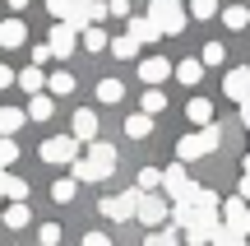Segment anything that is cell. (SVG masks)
<instances>
[{
  "label": "cell",
  "instance_id": "cell-1",
  "mask_svg": "<svg viewBox=\"0 0 250 246\" xmlns=\"http://www.w3.org/2000/svg\"><path fill=\"white\" fill-rule=\"evenodd\" d=\"M148 19H153V28H158L162 37L186 33V23H190V14L181 9V0H148Z\"/></svg>",
  "mask_w": 250,
  "mask_h": 246
},
{
  "label": "cell",
  "instance_id": "cell-2",
  "mask_svg": "<svg viewBox=\"0 0 250 246\" xmlns=\"http://www.w3.org/2000/svg\"><path fill=\"white\" fill-rule=\"evenodd\" d=\"M218 144H223V130H218V126H204V130H195V135H181L176 154H181V163H190V158H204V154H213Z\"/></svg>",
  "mask_w": 250,
  "mask_h": 246
},
{
  "label": "cell",
  "instance_id": "cell-3",
  "mask_svg": "<svg viewBox=\"0 0 250 246\" xmlns=\"http://www.w3.org/2000/svg\"><path fill=\"white\" fill-rule=\"evenodd\" d=\"M83 167H88L93 181L111 177V172H116V149H111L107 139H93V144H88V158H83Z\"/></svg>",
  "mask_w": 250,
  "mask_h": 246
},
{
  "label": "cell",
  "instance_id": "cell-4",
  "mask_svg": "<svg viewBox=\"0 0 250 246\" xmlns=\"http://www.w3.org/2000/svg\"><path fill=\"white\" fill-rule=\"evenodd\" d=\"M167 214H171V204L162 200L158 191H148V195L139 191V204H134V219H139L144 228H162V223H167Z\"/></svg>",
  "mask_w": 250,
  "mask_h": 246
},
{
  "label": "cell",
  "instance_id": "cell-5",
  "mask_svg": "<svg viewBox=\"0 0 250 246\" xmlns=\"http://www.w3.org/2000/svg\"><path fill=\"white\" fill-rule=\"evenodd\" d=\"M102 19H107V5H102V0H74L70 14H65V23H70L74 33H83V28L102 23Z\"/></svg>",
  "mask_w": 250,
  "mask_h": 246
},
{
  "label": "cell",
  "instance_id": "cell-6",
  "mask_svg": "<svg viewBox=\"0 0 250 246\" xmlns=\"http://www.w3.org/2000/svg\"><path fill=\"white\" fill-rule=\"evenodd\" d=\"M134 204H139V191H125V195H107V200L98 204L102 209V219H111V223H125V219H134Z\"/></svg>",
  "mask_w": 250,
  "mask_h": 246
},
{
  "label": "cell",
  "instance_id": "cell-7",
  "mask_svg": "<svg viewBox=\"0 0 250 246\" xmlns=\"http://www.w3.org/2000/svg\"><path fill=\"white\" fill-rule=\"evenodd\" d=\"M162 191H167L171 204H176V200H190V195H195V181L186 177V167H181V163H171L167 172H162Z\"/></svg>",
  "mask_w": 250,
  "mask_h": 246
},
{
  "label": "cell",
  "instance_id": "cell-8",
  "mask_svg": "<svg viewBox=\"0 0 250 246\" xmlns=\"http://www.w3.org/2000/svg\"><path fill=\"white\" fill-rule=\"evenodd\" d=\"M42 158L46 163H74V158H79V139L74 135H51L42 144Z\"/></svg>",
  "mask_w": 250,
  "mask_h": 246
},
{
  "label": "cell",
  "instance_id": "cell-9",
  "mask_svg": "<svg viewBox=\"0 0 250 246\" xmlns=\"http://www.w3.org/2000/svg\"><path fill=\"white\" fill-rule=\"evenodd\" d=\"M74 46H79V37H74V28L70 23H51V42H46V51L51 56H74Z\"/></svg>",
  "mask_w": 250,
  "mask_h": 246
},
{
  "label": "cell",
  "instance_id": "cell-10",
  "mask_svg": "<svg viewBox=\"0 0 250 246\" xmlns=\"http://www.w3.org/2000/svg\"><path fill=\"white\" fill-rule=\"evenodd\" d=\"M223 93H227L232 102H246V98H250V65H236V70H227Z\"/></svg>",
  "mask_w": 250,
  "mask_h": 246
},
{
  "label": "cell",
  "instance_id": "cell-11",
  "mask_svg": "<svg viewBox=\"0 0 250 246\" xmlns=\"http://www.w3.org/2000/svg\"><path fill=\"white\" fill-rule=\"evenodd\" d=\"M74 139H79V144H93V139H98V112L93 107L74 112Z\"/></svg>",
  "mask_w": 250,
  "mask_h": 246
},
{
  "label": "cell",
  "instance_id": "cell-12",
  "mask_svg": "<svg viewBox=\"0 0 250 246\" xmlns=\"http://www.w3.org/2000/svg\"><path fill=\"white\" fill-rule=\"evenodd\" d=\"M167 74H171V61H162V56H148V61H139V79L148 84V89H158Z\"/></svg>",
  "mask_w": 250,
  "mask_h": 246
},
{
  "label": "cell",
  "instance_id": "cell-13",
  "mask_svg": "<svg viewBox=\"0 0 250 246\" xmlns=\"http://www.w3.org/2000/svg\"><path fill=\"white\" fill-rule=\"evenodd\" d=\"M23 42H28V23L23 19H5V23H0V46L14 51V46H23Z\"/></svg>",
  "mask_w": 250,
  "mask_h": 246
},
{
  "label": "cell",
  "instance_id": "cell-14",
  "mask_svg": "<svg viewBox=\"0 0 250 246\" xmlns=\"http://www.w3.org/2000/svg\"><path fill=\"white\" fill-rule=\"evenodd\" d=\"M186 116L195 121L199 130H204V126H213V102H208V98H190V107H186Z\"/></svg>",
  "mask_w": 250,
  "mask_h": 246
},
{
  "label": "cell",
  "instance_id": "cell-15",
  "mask_svg": "<svg viewBox=\"0 0 250 246\" xmlns=\"http://www.w3.org/2000/svg\"><path fill=\"white\" fill-rule=\"evenodd\" d=\"M130 37H134V42L144 46V42H158L162 33L153 28V19H148V14H144V19H134V14H130Z\"/></svg>",
  "mask_w": 250,
  "mask_h": 246
},
{
  "label": "cell",
  "instance_id": "cell-16",
  "mask_svg": "<svg viewBox=\"0 0 250 246\" xmlns=\"http://www.w3.org/2000/svg\"><path fill=\"white\" fill-rule=\"evenodd\" d=\"M14 84H19V89H23V93H33V98H37V93L46 89V74L37 70V65H28L23 74H14Z\"/></svg>",
  "mask_w": 250,
  "mask_h": 246
},
{
  "label": "cell",
  "instance_id": "cell-17",
  "mask_svg": "<svg viewBox=\"0 0 250 246\" xmlns=\"http://www.w3.org/2000/svg\"><path fill=\"white\" fill-rule=\"evenodd\" d=\"M125 135H130V139H148L153 135V116H144V112L125 116Z\"/></svg>",
  "mask_w": 250,
  "mask_h": 246
},
{
  "label": "cell",
  "instance_id": "cell-18",
  "mask_svg": "<svg viewBox=\"0 0 250 246\" xmlns=\"http://www.w3.org/2000/svg\"><path fill=\"white\" fill-rule=\"evenodd\" d=\"M0 223H5V228H28V223H33V209H28V204H9V209L0 214Z\"/></svg>",
  "mask_w": 250,
  "mask_h": 246
},
{
  "label": "cell",
  "instance_id": "cell-19",
  "mask_svg": "<svg viewBox=\"0 0 250 246\" xmlns=\"http://www.w3.org/2000/svg\"><path fill=\"white\" fill-rule=\"evenodd\" d=\"M176 79L186 84V89H195V84L204 79V65H199V56H195V61H181V65H176Z\"/></svg>",
  "mask_w": 250,
  "mask_h": 246
},
{
  "label": "cell",
  "instance_id": "cell-20",
  "mask_svg": "<svg viewBox=\"0 0 250 246\" xmlns=\"http://www.w3.org/2000/svg\"><path fill=\"white\" fill-rule=\"evenodd\" d=\"M14 130H23V112L19 107H0V135H14Z\"/></svg>",
  "mask_w": 250,
  "mask_h": 246
},
{
  "label": "cell",
  "instance_id": "cell-21",
  "mask_svg": "<svg viewBox=\"0 0 250 246\" xmlns=\"http://www.w3.org/2000/svg\"><path fill=\"white\" fill-rule=\"evenodd\" d=\"M5 200L28 204V181H23V177H9V172H5Z\"/></svg>",
  "mask_w": 250,
  "mask_h": 246
},
{
  "label": "cell",
  "instance_id": "cell-22",
  "mask_svg": "<svg viewBox=\"0 0 250 246\" xmlns=\"http://www.w3.org/2000/svg\"><path fill=\"white\" fill-rule=\"evenodd\" d=\"M223 23L232 28V33H241V28H250V14H246V5H227V9H223Z\"/></svg>",
  "mask_w": 250,
  "mask_h": 246
},
{
  "label": "cell",
  "instance_id": "cell-23",
  "mask_svg": "<svg viewBox=\"0 0 250 246\" xmlns=\"http://www.w3.org/2000/svg\"><path fill=\"white\" fill-rule=\"evenodd\" d=\"M51 112H56V102L46 98V93H37V98L28 102V116H33V121H51Z\"/></svg>",
  "mask_w": 250,
  "mask_h": 246
},
{
  "label": "cell",
  "instance_id": "cell-24",
  "mask_svg": "<svg viewBox=\"0 0 250 246\" xmlns=\"http://www.w3.org/2000/svg\"><path fill=\"white\" fill-rule=\"evenodd\" d=\"M74 191H79V181H74V177H61V181L51 186V200H56V204H70Z\"/></svg>",
  "mask_w": 250,
  "mask_h": 246
},
{
  "label": "cell",
  "instance_id": "cell-25",
  "mask_svg": "<svg viewBox=\"0 0 250 246\" xmlns=\"http://www.w3.org/2000/svg\"><path fill=\"white\" fill-rule=\"evenodd\" d=\"M46 89H51L56 98H65V93H74V74L70 70H56L51 79H46Z\"/></svg>",
  "mask_w": 250,
  "mask_h": 246
},
{
  "label": "cell",
  "instance_id": "cell-26",
  "mask_svg": "<svg viewBox=\"0 0 250 246\" xmlns=\"http://www.w3.org/2000/svg\"><path fill=\"white\" fill-rule=\"evenodd\" d=\"M107 46H111V56H116V61H134V51H139V42H134L130 33L116 37V42H107Z\"/></svg>",
  "mask_w": 250,
  "mask_h": 246
},
{
  "label": "cell",
  "instance_id": "cell-27",
  "mask_svg": "<svg viewBox=\"0 0 250 246\" xmlns=\"http://www.w3.org/2000/svg\"><path fill=\"white\" fill-rule=\"evenodd\" d=\"M125 98V84L121 79H102L98 84V102H121Z\"/></svg>",
  "mask_w": 250,
  "mask_h": 246
},
{
  "label": "cell",
  "instance_id": "cell-28",
  "mask_svg": "<svg viewBox=\"0 0 250 246\" xmlns=\"http://www.w3.org/2000/svg\"><path fill=\"white\" fill-rule=\"evenodd\" d=\"M144 246H181V232H176V228H153Z\"/></svg>",
  "mask_w": 250,
  "mask_h": 246
},
{
  "label": "cell",
  "instance_id": "cell-29",
  "mask_svg": "<svg viewBox=\"0 0 250 246\" xmlns=\"http://www.w3.org/2000/svg\"><path fill=\"white\" fill-rule=\"evenodd\" d=\"M227 61V46L223 42H204V51H199V65H223Z\"/></svg>",
  "mask_w": 250,
  "mask_h": 246
},
{
  "label": "cell",
  "instance_id": "cell-30",
  "mask_svg": "<svg viewBox=\"0 0 250 246\" xmlns=\"http://www.w3.org/2000/svg\"><path fill=\"white\" fill-rule=\"evenodd\" d=\"M162 107H167V93H162V89H148V93H144V116H158Z\"/></svg>",
  "mask_w": 250,
  "mask_h": 246
},
{
  "label": "cell",
  "instance_id": "cell-31",
  "mask_svg": "<svg viewBox=\"0 0 250 246\" xmlns=\"http://www.w3.org/2000/svg\"><path fill=\"white\" fill-rule=\"evenodd\" d=\"M158 186H162V167H144L134 191H144V195H148V191H158Z\"/></svg>",
  "mask_w": 250,
  "mask_h": 246
},
{
  "label": "cell",
  "instance_id": "cell-32",
  "mask_svg": "<svg viewBox=\"0 0 250 246\" xmlns=\"http://www.w3.org/2000/svg\"><path fill=\"white\" fill-rule=\"evenodd\" d=\"M83 46H88V51H102V46H107V33H102V23L83 28Z\"/></svg>",
  "mask_w": 250,
  "mask_h": 246
},
{
  "label": "cell",
  "instance_id": "cell-33",
  "mask_svg": "<svg viewBox=\"0 0 250 246\" xmlns=\"http://www.w3.org/2000/svg\"><path fill=\"white\" fill-rule=\"evenodd\" d=\"M208 246H246V237H241V232H232V228H218Z\"/></svg>",
  "mask_w": 250,
  "mask_h": 246
},
{
  "label": "cell",
  "instance_id": "cell-34",
  "mask_svg": "<svg viewBox=\"0 0 250 246\" xmlns=\"http://www.w3.org/2000/svg\"><path fill=\"white\" fill-rule=\"evenodd\" d=\"M14 158H19V144H14V139H5V135H0V172H5V167L14 163Z\"/></svg>",
  "mask_w": 250,
  "mask_h": 246
},
{
  "label": "cell",
  "instance_id": "cell-35",
  "mask_svg": "<svg viewBox=\"0 0 250 246\" xmlns=\"http://www.w3.org/2000/svg\"><path fill=\"white\" fill-rule=\"evenodd\" d=\"M190 14H195V19H213L218 14V0H190Z\"/></svg>",
  "mask_w": 250,
  "mask_h": 246
},
{
  "label": "cell",
  "instance_id": "cell-36",
  "mask_svg": "<svg viewBox=\"0 0 250 246\" xmlns=\"http://www.w3.org/2000/svg\"><path fill=\"white\" fill-rule=\"evenodd\" d=\"M61 242V223H42V232H37V246H56Z\"/></svg>",
  "mask_w": 250,
  "mask_h": 246
},
{
  "label": "cell",
  "instance_id": "cell-37",
  "mask_svg": "<svg viewBox=\"0 0 250 246\" xmlns=\"http://www.w3.org/2000/svg\"><path fill=\"white\" fill-rule=\"evenodd\" d=\"M70 5H74V0H46V14H51L56 23H65V14H70Z\"/></svg>",
  "mask_w": 250,
  "mask_h": 246
},
{
  "label": "cell",
  "instance_id": "cell-38",
  "mask_svg": "<svg viewBox=\"0 0 250 246\" xmlns=\"http://www.w3.org/2000/svg\"><path fill=\"white\" fill-rule=\"evenodd\" d=\"M107 14H116V19H130V0H107Z\"/></svg>",
  "mask_w": 250,
  "mask_h": 246
},
{
  "label": "cell",
  "instance_id": "cell-39",
  "mask_svg": "<svg viewBox=\"0 0 250 246\" xmlns=\"http://www.w3.org/2000/svg\"><path fill=\"white\" fill-rule=\"evenodd\" d=\"M83 246H111V237H107V232H88V237H83Z\"/></svg>",
  "mask_w": 250,
  "mask_h": 246
},
{
  "label": "cell",
  "instance_id": "cell-40",
  "mask_svg": "<svg viewBox=\"0 0 250 246\" xmlns=\"http://www.w3.org/2000/svg\"><path fill=\"white\" fill-rule=\"evenodd\" d=\"M9 84H14V70H9V65H0V89H9Z\"/></svg>",
  "mask_w": 250,
  "mask_h": 246
},
{
  "label": "cell",
  "instance_id": "cell-41",
  "mask_svg": "<svg viewBox=\"0 0 250 246\" xmlns=\"http://www.w3.org/2000/svg\"><path fill=\"white\" fill-rule=\"evenodd\" d=\"M241 126H246V130H250V98H246V102H241Z\"/></svg>",
  "mask_w": 250,
  "mask_h": 246
},
{
  "label": "cell",
  "instance_id": "cell-42",
  "mask_svg": "<svg viewBox=\"0 0 250 246\" xmlns=\"http://www.w3.org/2000/svg\"><path fill=\"white\" fill-rule=\"evenodd\" d=\"M241 200L250 204V177H241Z\"/></svg>",
  "mask_w": 250,
  "mask_h": 246
},
{
  "label": "cell",
  "instance_id": "cell-43",
  "mask_svg": "<svg viewBox=\"0 0 250 246\" xmlns=\"http://www.w3.org/2000/svg\"><path fill=\"white\" fill-rule=\"evenodd\" d=\"M9 9H28V0H9Z\"/></svg>",
  "mask_w": 250,
  "mask_h": 246
},
{
  "label": "cell",
  "instance_id": "cell-44",
  "mask_svg": "<svg viewBox=\"0 0 250 246\" xmlns=\"http://www.w3.org/2000/svg\"><path fill=\"white\" fill-rule=\"evenodd\" d=\"M241 177H250V154H246V163H241Z\"/></svg>",
  "mask_w": 250,
  "mask_h": 246
},
{
  "label": "cell",
  "instance_id": "cell-45",
  "mask_svg": "<svg viewBox=\"0 0 250 246\" xmlns=\"http://www.w3.org/2000/svg\"><path fill=\"white\" fill-rule=\"evenodd\" d=\"M0 200H5V172H0Z\"/></svg>",
  "mask_w": 250,
  "mask_h": 246
}]
</instances>
